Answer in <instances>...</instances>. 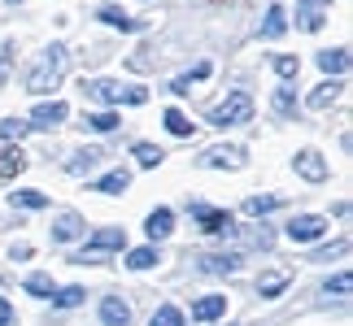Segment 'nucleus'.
Segmentation results:
<instances>
[{
  "label": "nucleus",
  "instance_id": "nucleus-7",
  "mask_svg": "<svg viewBox=\"0 0 353 326\" xmlns=\"http://www.w3.org/2000/svg\"><path fill=\"white\" fill-rule=\"evenodd\" d=\"M65 113H70V105H65V100H44V105H35V113H31V127H44V131H52V127H61V122H65Z\"/></svg>",
  "mask_w": 353,
  "mask_h": 326
},
{
  "label": "nucleus",
  "instance_id": "nucleus-30",
  "mask_svg": "<svg viewBox=\"0 0 353 326\" xmlns=\"http://www.w3.org/2000/svg\"><path fill=\"white\" fill-rule=\"evenodd\" d=\"M161 157H166V153H161V148H153V144H135V161H140L144 170L161 166Z\"/></svg>",
  "mask_w": 353,
  "mask_h": 326
},
{
  "label": "nucleus",
  "instance_id": "nucleus-6",
  "mask_svg": "<svg viewBox=\"0 0 353 326\" xmlns=\"http://www.w3.org/2000/svg\"><path fill=\"white\" fill-rule=\"evenodd\" d=\"M292 166H296V174H301V179H310V183H323V179H327V161H323L314 148H301Z\"/></svg>",
  "mask_w": 353,
  "mask_h": 326
},
{
  "label": "nucleus",
  "instance_id": "nucleus-41",
  "mask_svg": "<svg viewBox=\"0 0 353 326\" xmlns=\"http://www.w3.org/2000/svg\"><path fill=\"white\" fill-rule=\"evenodd\" d=\"M35 248H31V243H13V261H26V257H31Z\"/></svg>",
  "mask_w": 353,
  "mask_h": 326
},
{
  "label": "nucleus",
  "instance_id": "nucleus-22",
  "mask_svg": "<svg viewBox=\"0 0 353 326\" xmlns=\"http://www.w3.org/2000/svg\"><path fill=\"white\" fill-rule=\"evenodd\" d=\"M283 31H288V13H283V5H270L266 9V22H262V35L266 39H279Z\"/></svg>",
  "mask_w": 353,
  "mask_h": 326
},
{
  "label": "nucleus",
  "instance_id": "nucleus-36",
  "mask_svg": "<svg viewBox=\"0 0 353 326\" xmlns=\"http://www.w3.org/2000/svg\"><path fill=\"white\" fill-rule=\"evenodd\" d=\"M296 70H301V61H296V57H275V74L279 78H296Z\"/></svg>",
  "mask_w": 353,
  "mask_h": 326
},
{
  "label": "nucleus",
  "instance_id": "nucleus-35",
  "mask_svg": "<svg viewBox=\"0 0 353 326\" xmlns=\"http://www.w3.org/2000/svg\"><path fill=\"white\" fill-rule=\"evenodd\" d=\"M26 292H31V296H52V279L48 274H31V279H26Z\"/></svg>",
  "mask_w": 353,
  "mask_h": 326
},
{
  "label": "nucleus",
  "instance_id": "nucleus-16",
  "mask_svg": "<svg viewBox=\"0 0 353 326\" xmlns=\"http://www.w3.org/2000/svg\"><path fill=\"white\" fill-rule=\"evenodd\" d=\"M105 161V148H79V153L65 161V170H74V174H83V170H97Z\"/></svg>",
  "mask_w": 353,
  "mask_h": 326
},
{
  "label": "nucleus",
  "instance_id": "nucleus-14",
  "mask_svg": "<svg viewBox=\"0 0 353 326\" xmlns=\"http://www.w3.org/2000/svg\"><path fill=\"white\" fill-rule=\"evenodd\" d=\"M227 314V296H201V301L192 305V318L196 322H214Z\"/></svg>",
  "mask_w": 353,
  "mask_h": 326
},
{
  "label": "nucleus",
  "instance_id": "nucleus-38",
  "mask_svg": "<svg viewBox=\"0 0 353 326\" xmlns=\"http://www.w3.org/2000/svg\"><path fill=\"white\" fill-rule=\"evenodd\" d=\"M345 248H349V239H341V243H336V248H323V252L314 257V261H332V257H341Z\"/></svg>",
  "mask_w": 353,
  "mask_h": 326
},
{
  "label": "nucleus",
  "instance_id": "nucleus-2",
  "mask_svg": "<svg viewBox=\"0 0 353 326\" xmlns=\"http://www.w3.org/2000/svg\"><path fill=\"white\" fill-rule=\"evenodd\" d=\"M249 118H253V96L249 91H232V96L210 113L214 127H240V122H249Z\"/></svg>",
  "mask_w": 353,
  "mask_h": 326
},
{
  "label": "nucleus",
  "instance_id": "nucleus-34",
  "mask_svg": "<svg viewBox=\"0 0 353 326\" xmlns=\"http://www.w3.org/2000/svg\"><path fill=\"white\" fill-rule=\"evenodd\" d=\"M83 296H88L83 287H61L57 296H52V301H57L61 309H74V305H83Z\"/></svg>",
  "mask_w": 353,
  "mask_h": 326
},
{
  "label": "nucleus",
  "instance_id": "nucleus-20",
  "mask_svg": "<svg viewBox=\"0 0 353 326\" xmlns=\"http://www.w3.org/2000/svg\"><path fill=\"white\" fill-rule=\"evenodd\" d=\"M26 170V153L22 148H0V179H13V174Z\"/></svg>",
  "mask_w": 353,
  "mask_h": 326
},
{
  "label": "nucleus",
  "instance_id": "nucleus-33",
  "mask_svg": "<svg viewBox=\"0 0 353 326\" xmlns=\"http://www.w3.org/2000/svg\"><path fill=\"white\" fill-rule=\"evenodd\" d=\"M26 131H31V122H22V118H9V122H0V140H22Z\"/></svg>",
  "mask_w": 353,
  "mask_h": 326
},
{
  "label": "nucleus",
  "instance_id": "nucleus-42",
  "mask_svg": "<svg viewBox=\"0 0 353 326\" xmlns=\"http://www.w3.org/2000/svg\"><path fill=\"white\" fill-rule=\"evenodd\" d=\"M9 5H22V0H9Z\"/></svg>",
  "mask_w": 353,
  "mask_h": 326
},
{
  "label": "nucleus",
  "instance_id": "nucleus-13",
  "mask_svg": "<svg viewBox=\"0 0 353 326\" xmlns=\"http://www.w3.org/2000/svg\"><path fill=\"white\" fill-rule=\"evenodd\" d=\"M101 322L105 326H127L131 322V305L118 301V296H105V301H101Z\"/></svg>",
  "mask_w": 353,
  "mask_h": 326
},
{
  "label": "nucleus",
  "instance_id": "nucleus-40",
  "mask_svg": "<svg viewBox=\"0 0 353 326\" xmlns=\"http://www.w3.org/2000/svg\"><path fill=\"white\" fill-rule=\"evenodd\" d=\"M0 326H13V305L0 296Z\"/></svg>",
  "mask_w": 353,
  "mask_h": 326
},
{
  "label": "nucleus",
  "instance_id": "nucleus-15",
  "mask_svg": "<svg viewBox=\"0 0 353 326\" xmlns=\"http://www.w3.org/2000/svg\"><path fill=\"white\" fill-rule=\"evenodd\" d=\"M341 91H345V87L336 83V78H327V83H319L314 91H310V100H305V105H310V109H327V105L341 100Z\"/></svg>",
  "mask_w": 353,
  "mask_h": 326
},
{
  "label": "nucleus",
  "instance_id": "nucleus-9",
  "mask_svg": "<svg viewBox=\"0 0 353 326\" xmlns=\"http://www.w3.org/2000/svg\"><path fill=\"white\" fill-rule=\"evenodd\" d=\"M83 96H92V100H101V105H118L122 96H127V91H122V87L114 83V78H92V83H88V78H83Z\"/></svg>",
  "mask_w": 353,
  "mask_h": 326
},
{
  "label": "nucleus",
  "instance_id": "nucleus-32",
  "mask_svg": "<svg viewBox=\"0 0 353 326\" xmlns=\"http://www.w3.org/2000/svg\"><path fill=\"white\" fill-rule=\"evenodd\" d=\"M148 326H183V314H179L174 305H161L157 314H153V322H148Z\"/></svg>",
  "mask_w": 353,
  "mask_h": 326
},
{
  "label": "nucleus",
  "instance_id": "nucleus-23",
  "mask_svg": "<svg viewBox=\"0 0 353 326\" xmlns=\"http://www.w3.org/2000/svg\"><path fill=\"white\" fill-rule=\"evenodd\" d=\"M9 200H13V209H44V205H48V196H44V192H35V187L9 192Z\"/></svg>",
  "mask_w": 353,
  "mask_h": 326
},
{
  "label": "nucleus",
  "instance_id": "nucleus-3",
  "mask_svg": "<svg viewBox=\"0 0 353 326\" xmlns=\"http://www.w3.org/2000/svg\"><path fill=\"white\" fill-rule=\"evenodd\" d=\"M122 243H127V235H122L118 226H101L97 235L88 239V248H83V252H74V261H79V265L101 261V252H114V248H122Z\"/></svg>",
  "mask_w": 353,
  "mask_h": 326
},
{
  "label": "nucleus",
  "instance_id": "nucleus-8",
  "mask_svg": "<svg viewBox=\"0 0 353 326\" xmlns=\"http://www.w3.org/2000/svg\"><path fill=\"white\" fill-rule=\"evenodd\" d=\"M201 161H205V166H214V170H240L249 157H244V148H232V144H227V148H210Z\"/></svg>",
  "mask_w": 353,
  "mask_h": 326
},
{
  "label": "nucleus",
  "instance_id": "nucleus-21",
  "mask_svg": "<svg viewBox=\"0 0 353 326\" xmlns=\"http://www.w3.org/2000/svg\"><path fill=\"white\" fill-rule=\"evenodd\" d=\"M323 5H332V0H301V26L305 31H323Z\"/></svg>",
  "mask_w": 353,
  "mask_h": 326
},
{
  "label": "nucleus",
  "instance_id": "nucleus-10",
  "mask_svg": "<svg viewBox=\"0 0 353 326\" xmlns=\"http://www.w3.org/2000/svg\"><path fill=\"white\" fill-rule=\"evenodd\" d=\"M192 213H196L201 230H210V235H223V230L232 226V213H227V209H210V205H196Z\"/></svg>",
  "mask_w": 353,
  "mask_h": 326
},
{
  "label": "nucleus",
  "instance_id": "nucleus-12",
  "mask_svg": "<svg viewBox=\"0 0 353 326\" xmlns=\"http://www.w3.org/2000/svg\"><path fill=\"white\" fill-rule=\"evenodd\" d=\"M79 235H83V217L65 209L57 222H52V239H57V243H70V239H79Z\"/></svg>",
  "mask_w": 353,
  "mask_h": 326
},
{
  "label": "nucleus",
  "instance_id": "nucleus-11",
  "mask_svg": "<svg viewBox=\"0 0 353 326\" xmlns=\"http://www.w3.org/2000/svg\"><path fill=\"white\" fill-rule=\"evenodd\" d=\"M205 274H236L240 270V252H210V257H196Z\"/></svg>",
  "mask_w": 353,
  "mask_h": 326
},
{
  "label": "nucleus",
  "instance_id": "nucleus-25",
  "mask_svg": "<svg viewBox=\"0 0 353 326\" xmlns=\"http://www.w3.org/2000/svg\"><path fill=\"white\" fill-rule=\"evenodd\" d=\"M101 22H110V26H122V31H140V26H144L140 18H127V13H122L118 5H105V9H101Z\"/></svg>",
  "mask_w": 353,
  "mask_h": 326
},
{
  "label": "nucleus",
  "instance_id": "nucleus-24",
  "mask_svg": "<svg viewBox=\"0 0 353 326\" xmlns=\"http://www.w3.org/2000/svg\"><path fill=\"white\" fill-rule=\"evenodd\" d=\"M319 65L327 74H345L349 70V52L345 48H327V52H319Z\"/></svg>",
  "mask_w": 353,
  "mask_h": 326
},
{
  "label": "nucleus",
  "instance_id": "nucleus-27",
  "mask_svg": "<svg viewBox=\"0 0 353 326\" xmlns=\"http://www.w3.org/2000/svg\"><path fill=\"white\" fill-rule=\"evenodd\" d=\"M166 131H170V135H179V140H188V135H192L196 127L179 113V109H166Z\"/></svg>",
  "mask_w": 353,
  "mask_h": 326
},
{
  "label": "nucleus",
  "instance_id": "nucleus-26",
  "mask_svg": "<svg viewBox=\"0 0 353 326\" xmlns=\"http://www.w3.org/2000/svg\"><path fill=\"white\" fill-rule=\"evenodd\" d=\"M279 205H283V196H249V200H244V213H249V217H262V213L279 209Z\"/></svg>",
  "mask_w": 353,
  "mask_h": 326
},
{
  "label": "nucleus",
  "instance_id": "nucleus-31",
  "mask_svg": "<svg viewBox=\"0 0 353 326\" xmlns=\"http://www.w3.org/2000/svg\"><path fill=\"white\" fill-rule=\"evenodd\" d=\"M161 257L153 252V248H135V252H127V265L131 270H148V265H157Z\"/></svg>",
  "mask_w": 353,
  "mask_h": 326
},
{
  "label": "nucleus",
  "instance_id": "nucleus-28",
  "mask_svg": "<svg viewBox=\"0 0 353 326\" xmlns=\"http://www.w3.org/2000/svg\"><path fill=\"white\" fill-rule=\"evenodd\" d=\"M205 74H210V65H205V61H201V65H196V70H192V74H179V78H174V83H170V87H174V91H179V96H188V91H192V83H201V78H205Z\"/></svg>",
  "mask_w": 353,
  "mask_h": 326
},
{
  "label": "nucleus",
  "instance_id": "nucleus-5",
  "mask_svg": "<svg viewBox=\"0 0 353 326\" xmlns=\"http://www.w3.org/2000/svg\"><path fill=\"white\" fill-rule=\"evenodd\" d=\"M223 235H232L236 243H249V248H270V243H275V230H266V226H227Z\"/></svg>",
  "mask_w": 353,
  "mask_h": 326
},
{
  "label": "nucleus",
  "instance_id": "nucleus-19",
  "mask_svg": "<svg viewBox=\"0 0 353 326\" xmlns=\"http://www.w3.org/2000/svg\"><path fill=\"white\" fill-rule=\"evenodd\" d=\"M148 239H166L170 235V230H174V213L170 209H153V213H148Z\"/></svg>",
  "mask_w": 353,
  "mask_h": 326
},
{
  "label": "nucleus",
  "instance_id": "nucleus-4",
  "mask_svg": "<svg viewBox=\"0 0 353 326\" xmlns=\"http://www.w3.org/2000/svg\"><path fill=\"white\" fill-rule=\"evenodd\" d=\"M323 235H327V217H319V213H296L288 222V239L292 243H314Z\"/></svg>",
  "mask_w": 353,
  "mask_h": 326
},
{
  "label": "nucleus",
  "instance_id": "nucleus-37",
  "mask_svg": "<svg viewBox=\"0 0 353 326\" xmlns=\"http://www.w3.org/2000/svg\"><path fill=\"white\" fill-rule=\"evenodd\" d=\"M349 287H353V279H349V274L327 279V292H332V296H349Z\"/></svg>",
  "mask_w": 353,
  "mask_h": 326
},
{
  "label": "nucleus",
  "instance_id": "nucleus-39",
  "mask_svg": "<svg viewBox=\"0 0 353 326\" xmlns=\"http://www.w3.org/2000/svg\"><path fill=\"white\" fill-rule=\"evenodd\" d=\"M275 105L283 109V113H288V109H292L296 100H292V91H288V87H279V91H275Z\"/></svg>",
  "mask_w": 353,
  "mask_h": 326
},
{
  "label": "nucleus",
  "instance_id": "nucleus-1",
  "mask_svg": "<svg viewBox=\"0 0 353 326\" xmlns=\"http://www.w3.org/2000/svg\"><path fill=\"white\" fill-rule=\"evenodd\" d=\"M61 74H65V48L52 44V48L39 52V61L31 65V74H26V91H31V96H48V91L61 83Z\"/></svg>",
  "mask_w": 353,
  "mask_h": 326
},
{
  "label": "nucleus",
  "instance_id": "nucleus-17",
  "mask_svg": "<svg viewBox=\"0 0 353 326\" xmlns=\"http://www.w3.org/2000/svg\"><path fill=\"white\" fill-rule=\"evenodd\" d=\"M131 187V174L127 170H114V174H105V179L92 183V192H101V196H118V192H127Z\"/></svg>",
  "mask_w": 353,
  "mask_h": 326
},
{
  "label": "nucleus",
  "instance_id": "nucleus-18",
  "mask_svg": "<svg viewBox=\"0 0 353 326\" xmlns=\"http://www.w3.org/2000/svg\"><path fill=\"white\" fill-rule=\"evenodd\" d=\"M288 283H292V270H270V274L257 279V292H262L266 301H270V296H279L283 287H288Z\"/></svg>",
  "mask_w": 353,
  "mask_h": 326
},
{
  "label": "nucleus",
  "instance_id": "nucleus-29",
  "mask_svg": "<svg viewBox=\"0 0 353 326\" xmlns=\"http://www.w3.org/2000/svg\"><path fill=\"white\" fill-rule=\"evenodd\" d=\"M83 127H92V131H101V135H105V131H114V127H118V113H114V109H105V113H88V118H83Z\"/></svg>",
  "mask_w": 353,
  "mask_h": 326
}]
</instances>
